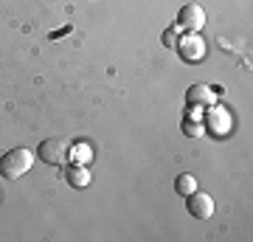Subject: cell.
I'll return each instance as SVG.
<instances>
[{
  "instance_id": "3",
  "label": "cell",
  "mask_w": 253,
  "mask_h": 242,
  "mask_svg": "<svg viewBox=\"0 0 253 242\" xmlns=\"http://www.w3.org/2000/svg\"><path fill=\"white\" fill-rule=\"evenodd\" d=\"M174 48L180 51V59H186V62H200L206 56V43H203V37H197V31H189V37H183Z\"/></svg>"
},
{
  "instance_id": "7",
  "label": "cell",
  "mask_w": 253,
  "mask_h": 242,
  "mask_svg": "<svg viewBox=\"0 0 253 242\" xmlns=\"http://www.w3.org/2000/svg\"><path fill=\"white\" fill-rule=\"evenodd\" d=\"M186 101H189V107H203V104H211L214 101V93H211V88H206V85H194V88H189V93H186Z\"/></svg>"
},
{
  "instance_id": "8",
  "label": "cell",
  "mask_w": 253,
  "mask_h": 242,
  "mask_svg": "<svg viewBox=\"0 0 253 242\" xmlns=\"http://www.w3.org/2000/svg\"><path fill=\"white\" fill-rule=\"evenodd\" d=\"M65 178H68V183L76 186V189L90 186V172L84 169V166H79V163H76V166H68V175H65Z\"/></svg>"
},
{
  "instance_id": "5",
  "label": "cell",
  "mask_w": 253,
  "mask_h": 242,
  "mask_svg": "<svg viewBox=\"0 0 253 242\" xmlns=\"http://www.w3.org/2000/svg\"><path fill=\"white\" fill-rule=\"evenodd\" d=\"M186 208H189L191 217H197V220H208V217L214 214V200H211V194H206V192H191L189 194V203H186Z\"/></svg>"
},
{
  "instance_id": "6",
  "label": "cell",
  "mask_w": 253,
  "mask_h": 242,
  "mask_svg": "<svg viewBox=\"0 0 253 242\" xmlns=\"http://www.w3.org/2000/svg\"><path fill=\"white\" fill-rule=\"evenodd\" d=\"M206 127H208L214 135H219V138H222V135H228V130H231V116H228L225 110H219V107L208 110Z\"/></svg>"
},
{
  "instance_id": "1",
  "label": "cell",
  "mask_w": 253,
  "mask_h": 242,
  "mask_svg": "<svg viewBox=\"0 0 253 242\" xmlns=\"http://www.w3.org/2000/svg\"><path fill=\"white\" fill-rule=\"evenodd\" d=\"M31 163H34V155L28 152V149H23V146L9 149V152L0 158V175L6 180H20L31 169Z\"/></svg>"
},
{
  "instance_id": "11",
  "label": "cell",
  "mask_w": 253,
  "mask_h": 242,
  "mask_svg": "<svg viewBox=\"0 0 253 242\" xmlns=\"http://www.w3.org/2000/svg\"><path fill=\"white\" fill-rule=\"evenodd\" d=\"M177 31H180V28H166V31H163V45H166V48H174V45H177Z\"/></svg>"
},
{
  "instance_id": "10",
  "label": "cell",
  "mask_w": 253,
  "mask_h": 242,
  "mask_svg": "<svg viewBox=\"0 0 253 242\" xmlns=\"http://www.w3.org/2000/svg\"><path fill=\"white\" fill-rule=\"evenodd\" d=\"M183 133L189 135V138H200V135L206 133L203 118H200V121H194V118H183Z\"/></svg>"
},
{
  "instance_id": "4",
  "label": "cell",
  "mask_w": 253,
  "mask_h": 242,
  "mask_svg": "<svg viewBox=\"0 0 253 242\" xmlns=\"http://www.w3.org/2000/svg\"><path fill=\"white\" fill-rule=\"evenodd\" d=\"M206 26V11L203 6L197 3H186L177 14V28H186V31H200V28Z\"/></svg>"
},
{
  "instance_id": "9",
  "label": "cell",
  "mask_w": 253,
  "mask_h": 242,
  "mask_svg": "<svg viewBox=\"0 0 253 242\" xmlns=\"http://www.w3.org/2000/svg\"><path fill=\"white\" fill-rule=\"evenodd\" d=\"M194 189H197V180H194V175H177V178H174V192H177V194L189 197Z\"/></svg>"
},
{
  "instance_id": "2",
  "label": "cell",
  "mask_w": 253,
  "mask_h": 242,
  "mask_svg": "<svg viewBox=\"0 0 253 242\" xmlns=\"http://www.w3.org/2000/svg\"><path fill=\"white\" fill-rule=\"evenodd\" d=\"M68 152H71V144L65 141V138H45V141L40 144V149H37L40 161L51 163V166H62L68 161Z\"/></svg>"
}]
</instances>
